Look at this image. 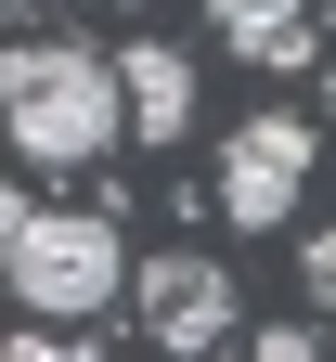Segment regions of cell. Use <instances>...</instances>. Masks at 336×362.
<instances>
[{
    "label": "cell",
    "mask_w": 336,
    "mask_h": 362,
    "mask_svg": "<svg viewBox=\"0 0 336 362\" xmlns=\"http://www.w3.org/2000/svg\"><path fill=\"white\" fill-rule=\"evenodd\" d=\"M207 39L233 65H298L311 52V0H207Z\"/></svg>",
    "instance_id": "8992f818"
},
{
    "label": "cell",
    "mask_w": 336,
    "mask_h": 362,
    "mask_svg": "<svg viewBox=\"0 0 336 362\" xmlns=\"http://www.w3.org/2000/svg\"><path fill=\"white\" fill-rule=\"evenodd\" d=\"M298 194H311V129L298 117H246L220 143V220H233V233H284Z\"/></svg>",
    "instance_id": "3957f363"
},
{
    "label": "cell",
    "mask_w": 336,
    "mask_h": 362,
    "mask_svg": "<svg viewBox=\"0 0 336 362\" xmlns=\"http://www.w3.org/2000/svg\"><path fill=\"white\" fill-rule=\"evenodd\" d=\"M298 272H311V298L336 310V220H323V233H311V259H298Z\"/></svg>",
    "instance_id": "ba28073f"
},
{
    "label": "cell",
    "mask_w": 336,
    "mask_h": 362,
    "mask_svg": "<svg viewBox=\"0 0 336 362\" xmlns=\"http://www.w3.org/2000/svg\"><path fill=\"white\" fill-rule=\"evenodd\" d=\"M246 362H323V337H298V324H272V337H259Z\"/></svg>",
    "instance_id": "9c48e42d"
},
{
    "label": "cell",
    "mask_w": 336,
    "mask_h": 362,
    "mask_svg": "<svg viewBox=\"0 0 336 362\" xmlns=\"http://www.w3.org/2000/svg\"><path fill=\"white\" fill-rule=\"evenodd\" d=\"M0 362H91V324H78V337H52V324H26L13 349H0Z\"/></svg>",
    "instance_id": "52a82bcc"
},
{
    "label": "cell",
    "mask_w": 336,
    "mask_h": 362,
    "mask_svg": "<svg viewBox=\"0 0 336 362\" xmlns=\"http://www.w3.org/2000/svg\"><path fill=\"white\" fill-rule=\"evenodd\" d=\"M0 129H13L26 168H91L129 143V78L117 52H78V39H13L0 52Z\"/></svg>",
    "instance_id": "6da1fadb"
},
{
    "label": "cell",
    "mask_w": 336,
    "mask_h": 362,
    "mask_svg": "<svg viewBox=\"0 0 336 362\" xmlns=\"http://www.w3.org/2000/svg\"><path fill=\"white\" fill-rule=\"evenodd\" d=\"M142 337H156L168 362H207L220 337H233V272L220 259H195V246H168V259H142Z\"/></svg>",
    "instance_id": "277c9868"
},
{
    "label": "cell",
    "mask_w": 336,
    "mask_h": 362,
    "mask_svg": "<svg viewBox=\"0 0 336 362\" xmlns=\"http://www.w3.org/2000/svg\"><path fill=\"white\" fill-rule=\"evenodd\" d=\"M117 78H129V143H181V129H195V65H181L168 39H129Z\"/></svg>",
    "instance_id": "5b68a950"
},
{
    "label": "cell",
    "mask_w": 336,
    "mask_h": 362,
    "mask_svg": "<svg viewBox=\"0 0 336 362\" xmlns=\"http://www.w3.org/2000/svg\"><path fill=\"white\" fill-rule=\"evenodd\" d=\"M0 272H13V298L39 310V324H91V310H117V298L142 285V259L117 246V220L39 207V194L0 207Z\"/></svg>",
    "instance_id": "7a4b0ae2"
}]
</instances>
